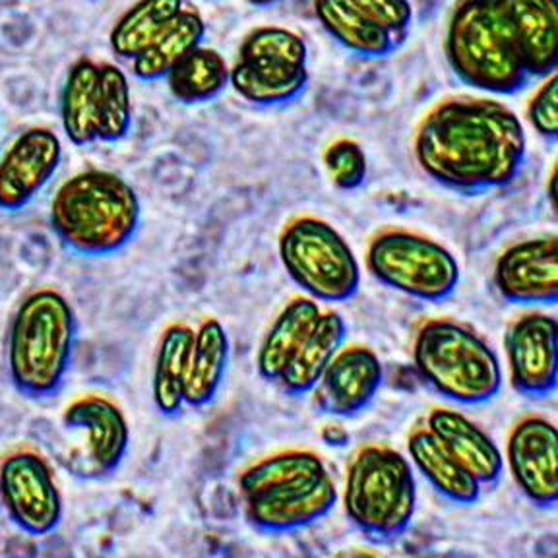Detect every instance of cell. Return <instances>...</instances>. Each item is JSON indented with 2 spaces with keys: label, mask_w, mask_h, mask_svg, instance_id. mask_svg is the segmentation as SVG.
Here are the masks:
<instances>
[{
  "label": "cell",
  "mask_w": 558,
  "mask_h": 558,
  "mask_svg": "<svg viewBox=\"0 0 558 558\" xmlns=\"http://www.w3.org/2000/svg\"><path fill=\"white\" fill-rule=\"evenodd\" d=\"M418 169L446 191L477 196L514 183L527 157L520 117L493 97H450L418 122Z\"/></svg>",
  "instance_id": "obj_1"
},
{
  "label": "cell",
  "mask_w": 558,
  "mask_h": 558,
  "mask_svg": "<svg viewBox=\"0 0 558 558\" xmlns=\"http://www.w3.org/2000/svg\"><path fill=\"white\" fill-rule=\"evenodd\" d=\"M142 202L124 177L87 169L59 186L49 208V226L62 246L82 258H109L136 239Z\"/></svg>",
  "instance_id": "obj_2"
},
{
  "label": "cell",
  "mask_w": 558,
  "mask_h": 558,
  "mask_svg": "<svg viewBox=\"0 0 558 558\" xmlns=\"http://www.w3.org/2000/svg\"><path fill=\"white\" fill-rule=\"evenodd\" d=\"M78 340L74 306L57 289H37L20 303L10 323L7 363L17 392L45 400L69 376Z\"/></svg>",
  "instance_id": "obj_3"
},
{
  "label": "cell",
  "mask_w": 558,
  "mask_h": 558,
  "mask_svg": "<svg viewBox=\"0 0 558 558\" xmlns=\"http://www.w3.org/2000/svg\"><path fill=\"white\" fill-rule=\"evenodd\" d=\"M413 366L433 392L463 408H477L498 398L505 373L497 351L470 324L448 316L421 323Z\"/></svg>",
  "instance_id": "obj_4"
},
{
  "label": "cell",
  "mask_w": 558,
  "mask_h": 558,
  "mask_svg": "<svg viewBox=\"0 0 558 558\" xmlns=\"http://www.w3.org/2000/svg\"><path fill=\"white\" fill-rule=\"evenodd\" d=\"M340 502L348 522L373 541H393L417 514V475L392 446L365 445L351 456Z\"/></svg>",
  "instance_id": "obj_5"
},
{
  "label": "cell",
  "mask_w": 558,
  "mask_h": 558,
  "mask_svg": "<svg viewBox=\"0 0 558 558\" xmlns=\"http://www.w3.org/2000/svg\"><path fill=\"white\" fill-rule=\"evenodd\" d=\"M445 49L456 78L488 96H515L532 82L495 0H458Z\"/></svg>",
  "instance_id": "obj_6"
},
{
  "label": "cell",
  "mask_w": 558,
  "mask_h": 558,
  "mask_svg": "<svg viewBox=\"0 0 558 558\" xmlns=\"http://www.w3.org/2000/svg\"><path fill=\"white\" fill-rule=\"evenodd\" d=\"M279 262L289 279L320 305H341L361 289V266L348 239L336 227L299 216L281 229Z\"/></svg>",
  "instance_id": "obj_7"
},
{
  "label": "cell",
  "mask_w": 558,
  "mask_h": 558,
  "mask_svg": "<svg viewBox=\"0 0 558 558\" xmlns=\"http://www.w3.org/2000/svg\"><path fill=\"white\" fill-rule=\"evenodd\" d=\"M132 117L131 82L121 66L86 57L70 66L61 92V126L70 144H117L129 136Z\"/></svg>",
  "instance_id": "obj_8"
},
{
  "label": "cell",
  "mask_w": 558,
  "mask_h": 558,
  "mask_svg": "<svg viewBox=\"0 0 558 558\" xmlns=\"http://www.w3.org/2000/svg\"><path fill=\"white\" fill-rule=\"evenodd\" d=\"M366 270L400 295L440 305L460 288V262L430 236L408 229H384L366 246Z\"/></svg>",
  "instance_id": "obj_9"
},
{
  "label": "cell",
  "mask_w": 558,
  "mask_h": 558,
  "mask_svg": "<svg viewBox=\"0 0 558 558\" xmlns=\"http://www.w3.org/2000/svg\"><path fill=\"white\" fill-rule=\"evenodd\" d=\"M311 82L308 47L288 27H256L239 47L229 86L246 104L279 107L291 104Z\"/></svg>",
  "instance_id": "obj_10"
},
{
  "label": "cell",
  "mask_w": 558,
  "mask_h": 558,
  "mask_svg": "<svg viewBox=\"0 0 558 558\" xmlns=\"http://www.w3.org/2000/svg\"><path fill=\"white\" fill-rule=\"evenodd\" d=\"M131 425L124 411L105 396H82L59 417L54 456L78 481L111 477L126 460Z\"/></svg>",
  "instance_id": "obj_11"
},
{
  "label": "cell",
  "mask_w": 558,
  "mask_h": 558,
  "mask_svg": "<svg viewBox=\"0 0 558 558\" xmlns=\"http://www.w3.org/2000/svg\"><path fill=\"white\" fill-rule=\"evenodd\" d=\"M244 518L256 532L288 535L323 522L340 505L328 465L276 481L243 498Z\"/></svg>",
  "instance_id": "obj_12"
},
{
  "label": "cell",
  "mask_w": 558,
  "mask_h": 558,
  "mask_svg": "<svg viewBox=\"0 0 558 558\" xmlns=\"http://www.w3.org/2000/svg\"><path fill=\"white\" fill-rule=\"evenodd\" d=\"M0 498L20 532L47 537L61 527V490L41 453L22 450L4 458L0 463Z\"/></svg>",
  "instance_id": "obj_13"
},
{
  "label": "cell",
  "mask_w": 558,
  "mask_h": 558,
  "mask_svg": "<svg viewBox=\"0 0 558 558\" xmlns=\"http://www.w3.org/2000/svg\"><path fill=\"white\" fill-rule=\"evenodd\" d=\"M510 384L527 400H547L558 386V320L543 308H527L505 331Z\"/></svg>",
  "instance_id": "obj_14"
},
{
  "label": "cell",
  "mask_w": 558,
  "mask_h": 558,
  "mask_svg": "<svg viewBox=\"0 0 558 558\" xmlns=\"http://www.w3.org/2000/svg\"><path fill=\"white\" fill-rule=\"evenodd\" d=\"M502 456L520 495L539 510H557V425L539 413L525 415L508 433Z\"/></svg>",
  "instance_id": "obj_15"
},
{
  "label": "cell",
  "mask_w": 558,
  "mask_h": 558,
  "mask_svg": "<svg viewBox=\"0 0 558 558\" xmlns=\"http://www.w3.org/2000/svg\"><path fill=\"white\" fill-rule=\"evenodd\" d=\"M498 296L522 308H553L558 303V236L523 239L500 254L493 271Z\"/></svg>",
  "instance_id": "obj_16"
},
{
  "label": "cell",
  "mask_w": 558,
  "mask_h": 558,
  "mask_svg": "<svg viewBox=\"0 0 558 558\" xmlns=\"http://www.w3.org/2000/svg\"><path fill=\"white\" fill-rule=\"evenodd\" d=\"M62 142L57 132L32 126L0 156V211L26 209L61 169Z\"/></svg>",
  "instance_id": "obj_17"
},
{
  "label": "cell",
  "mask_w": 558,
  "mask_h": 558,
  "mask_svg": "<svg viewBox=\"0 0 558 558\" xmlns=\"http://www.w3.org/2000/svg\"><path fill=\"white\" fill-rule=\"evenodd\" d=\"M384 384V365L375 349L343 345L314 386L313 403L323 415L353 418L371 408Z\"/></svg>",
  "instance_id": "obj_18"
},
{
  "label": "cell",
  "mask_w": 558,
  "mask_h": 558,
  "mask_svg": "<svg viewBox=\"0 0 558 558\" xmlns=\"http://www.w3.org/2000/svg\"><path fill=\"white\" fill-rule=\"evenodd\" d=\"M423 425L481 487H497L505 473V456L485 428L462 411L445 405L428 411Z\"/></svg>",
  "instance_id": "obj_19"
},
{
  "label": "cell",
  "mask_w": 558,
  "mask_h": 558,
  "mask_svg": "<svg viewBox=\"0 0 558 558\" xmlns=\"http://www.w3.org/2000/svg\"><path fill=\"white\" fill-rule=\"evenodd\" d=\"M527 74L547 78L558 66V0H495Z\"/></svg>",
  "instance_id": "obj_20"
},
{
  "label": "cell",
  "mask_w": 558,
  "mask_h": 558,
  "mask_svg": "<svg viewBox=\"0 0 558 558\" xmlns=\"http://www.w3.org/2000/svg\"><path fill=\"white\" fill-rule=\"evenodd\" d=\"M408 452L413 470L427 481L428 487L456 506H473L480 502L483 490L480 483L463 470L460 463L438 445L433 433L423 423L408 435Z\"/></svg>",
  "instance_id": "obj_21"
},
{
  "label": "cell",
  "mask_w": 558,
  "mask_h": 558,
  "mask_svg": "<svg viewBox=\"0 0 558 558\" xmlns=\"http://www.w3.org/2000/svg\"><path fill=\"white\" fill-rule=\"evenodd\" d=\"M348 323L338 311H323L305 341L279 376V390L291 398L311 396L331 359L348 343Z\"/></svg>",
  "instance_id": "obj_22"
},
{
  "label": "cell",
  "mask_w": 558,
  "mask_h": 558,
  "mask_svg": "<svg viewBox=\"0 0 558 558\" xmlns=\"http://www.w3.org/2000/svg\"><path fill=\"white\" fill-rule=\"evenodd\" d=\"M323 314L320 303L296 295L276 314L256 351V373L262 380L276 384L299 345L305 341Z\"/></svg>",
  "instance_id": "obj_23"
},
{
  "label": "cell",
  "mask_w": 558,
  "mask_h": 558,
  "mask_svg": "<svg viewBox=\"0 0 558 558\" xmlns=\"http://www.w3.org/2000/svg\"><path fill=\"white\" fill-rule=\"evenodd\" d=\"M231 361V341L218 318L202 320L192 340L184 403L192 410L208 408L216 400Z\"/></svg>",
  "instance_id": "obj_24"
},
{
  "label": "cell",
  "mask_w": 558,
  "mask_h": 558,
  "mask_svg": "<svg viewBox=\"0 0 558 558\" xmlns=\"http://www.w3.org/2000/svg\"><path fill=\"white\" fill-rule=\"evenodd\" d=\"M314 16L341 47L366 59L388 57L403 41L378 26L351 0H314Z\"/></svg>",
  "instance_id": "obj_25"
},
{
  "label": "cell",
  "mask_w": 558,
  "mask_h": 558,
  "mask_svg": "<svg viewBox=\"0 0 558 558\" xmlns=\"http://www.w3.org/2000/svg\"><path fill=\"white\" fill-rule=\"evenodd\" d=\"M194 330L186 324H171L157 343L151 400L163 417H177L186 408L184 388L189 375Z\"/></svg>",
  "instance_id": "obj_26"
},
{
  "label": "cell",
  "mask_w": 558,
  "mask_h": 558,
  "mask_svg": "<svg viewBox=\"0 0 558 558\" xmlns=\"http://www.w3.org/2000/svg\"><path fill=\"white\" fill-rule=\"evenodd\" d=\"M184 0H138L126 10L109 34L111 51L122 61H134L156 44L183 12Z\"/></svg>",
  "instance_id": "obj_27"
},
{
  "label": "cell",
  "mask_w": 558,
  "mask_h": 558,
  "mask_svg": "<svg viewBox=\"0 0 558 558\" xmlns=\"http://www.w3.org/2000/svg\"><path fill=\"white\" fill-rule=\"evenodd\" d=\"M206 37V22L198 10L184 7L183 12L174 20L173 26L149 45L146 51L132 61V72L142 82H159L169 76V72L201 47Z\"/></svg>",
  "instance_id": "obj_28"
},
{
  "label": "cell",
  "mask_w": 558,
  "mask_h": 558,
  "mask_svg": "<svg viewBox=\"0 0 558 558\" xmlns=\"http://www.w3.org/2000/svg\"><path fill=\"white\" fill-rule=\"evenodd\" d=\"M229 72L221 52L201 45L169 72L167 89L179 104H209L229 87Z\"/></svg>",
  "instance_id": "obj_29"
},
{
  "label": "cell",
  "mask_w": 558,
  "mask_h": 558,
  "mask_svg": "<svg viewBox=\"0 0 558 558\" xmlns=\"http://www.w3.org/2000/svg\"><path fill=\"white\" fill-rule=\"evenodd\" d=\"M324 167L338 191H357L368 177V159L361 144L351 138L333 140L324 151Z\"/></svg>",
  "instance_id": "obj_30"
},
{
  "label": "cell",
  "mask_w": 558,
  "mask_h": 558,
  "mask_svg": "<svg viewBox=\"0 0 558 558\" xmlns=\"http://www.w3.org/2000/svg\"><path fill=\"white\" fill-rule=\"evenodd\" d=\"M527 121L533 131L547 142L558 140V76L557 72L543 78L530 104H527Z\"/></svg>",
  "instance_id": "obj_31"
},
{
  "label": "cell",
  "mask_w": 558,
  "mask_h": 558,
  "mask_svg": "<svg viewBox=\"0 0 558 558\" xmlns=\"http://www.w3.org/2000/svg\"><path fill=\"white\" fill-rule=\"evenodd\" d=\"M366 16L375 20L378 26L398 35L405 41L413 22V7L410 0H351Z\"/></svg>",
  "instance_id": "obj_32"
},
{
  "label": "cell",
  "mask_w": 558,
  "mask_h": 558,
  "mask_svg": "<svg viewBox=\"0 0 558 558\" xmlns=\"http://www.w3.org/2000/svg\"><path fill=\"white\" fill-rule=\"evenodd\" d=\"M254 7H271V4H278L281 0H248Z\"/></svg>",
  "instance_id": "obj_33"
}]
</instances>
